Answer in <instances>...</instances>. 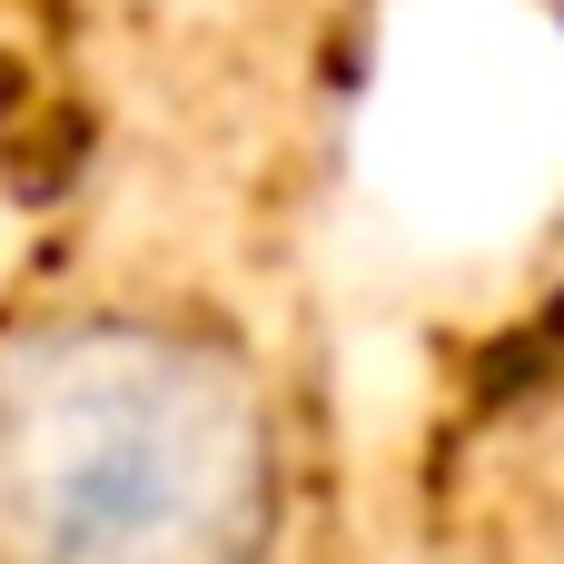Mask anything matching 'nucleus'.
I'll use <instances>...</instances> for the list:
<instances>
[{"mask_svg":"<svg viewBox=\"0 0 564 564\" xmlns=\"http://www.w3.org/2000/svg\"><path fill=\"white\" fill-rule=\"evenodd\" d=\"M288 416L258 347L178 297L0 317V564H278Z\"/></svg>","mask_w":564,"mask_h":564,"instance_id":"f257e3e1","label":"nucleus"}]
</instances>
